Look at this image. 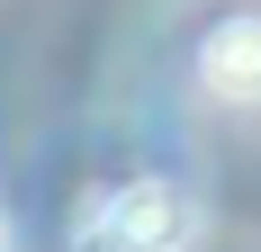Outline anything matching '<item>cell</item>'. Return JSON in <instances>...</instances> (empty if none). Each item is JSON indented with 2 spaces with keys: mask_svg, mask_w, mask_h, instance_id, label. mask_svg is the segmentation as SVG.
<instances>
[{
  "mask_svg": "<svg viewBox=\"0 0 261 252\" xmlns=\"http://www.w3.org/2000/svg\"><path fill=\"white\" fill-rule=\"evenodd\" d=\"M108 234H117V252H180L189 243V198L171 180H135L108 207Z\"/></svg>",
  "mask_w": 261,
  "mask_h": 252,
  "instance_id": "6da1fadb",
  "label": "cell"
},
{
  "mask_svg": "<svg viewBox=\"0 0 261 252\" xmlns=\"http://www.w3.org/2000/svg\"><path fill=\"white\" fill-rule=\"evenodd\" d=\"M198 72L216 99H261V18H225L198 54Z\"/></svg>",
  "mask_w": 261,
  "mask_h": 252,
  "instance_id": "7a4b0ae2",
  "label": "cell"
}]
</instances>
